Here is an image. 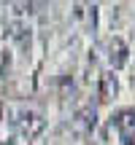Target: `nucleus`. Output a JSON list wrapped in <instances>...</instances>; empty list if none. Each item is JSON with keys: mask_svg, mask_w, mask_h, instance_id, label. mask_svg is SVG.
<instances>
[{"mask_svg": "<svg viewBox=\"0 0 135 145\" xmlns=\"http://www.w3.org/2000/svg\"><path fill=\"white\" fill-rule=\"evenodd\" d=\"M8 116H11V126H14V135L24 137V140H32L38 137L43 129H46V118H43L41 110L35 108H8Z\"/></svg>", "mask_w": 135, "mask_h": 145, "instance_id": "1", "label": "nucleus"}, {"mask_svg": "<svg viewBox=\"0 0 135 145\" xmlns=\"http://www.w3.org/2000/svg\"><path fill=\"white\" fill-rule=\"evenodd\" d=\"M111 129H116L122 145H135V110L122 108L111 116Z\"/></svg>", "mask_w": 135, "mask_h": 145, "instance_id": "2", "label": "nucleus"}, {"mask_svg": "<svg viewBox=\"0 0 135 145\" xmlns=\"http://www.w3.org/2000/svg\"><path fill=\"white\" fill-rule=\"evenodd\" d=\"M127 43L122 40V38H111L108 40V65L114 70H119V67H124L127 65Z\"/></svg>", "mask_w": 135, "mask_h": 145, "instance_id": "3", "label": "nucleus"}, {"mask_svg": "<svg viewBox=\"0 0 135 145\" xmlns=\"http://www.w3.org/2000/svg\"><path fill=\"white\" fill-rule=\"evenodd\" d=\"M8 38L19 43V48H30V27L24 22H11L8 24Z\"/></svg>", "mask_w": 135, "mask_h": 145, "instance_id": "4", "label": "nucleus"}, {"mask_svg": "<svg viewBox=\"0 0 135 145\" xmlns=\"http://www.w3.org/2000/svg\"><path fill=\"white\" fill-rule=\"evenodd\" d=\"M95 124H97V118H95V108H92V105H87V108H81L76 113V126L81 132H92Z\"/></svg>", "mask_w": 135, "mask_h": 145, "instance_id": "5", "label": "nucleus"}, {"mask_svg": "<svg viewBox=\"0 0 135 145\" xmlns=\"http://www.w3.org/2000/svg\"><path fill=\"white\" fill-rule=\"evenodd\" d=\"M116 89H119V83H116V75L114 72H108V75H103V89H100V94H103V99H111L116 94Z\"/></svg>", "mask_w": 135, "mask_h": 145, "instance_id": "6", "label": "nucleus"}, {"mask_svg": "<svg viewBox=\"0 0 135 145\" xmlns=\"http://www.w3.org/2000/svg\"><path fill=\"white\" fill-rule=\"evenodd\" d=\"M5 70H8V57L0 54V75H5Z\"/></svg>", "mask_w": 135, "mask_h": 145, "instance_id": "7", "label": "nucleus"}]
</instances>
